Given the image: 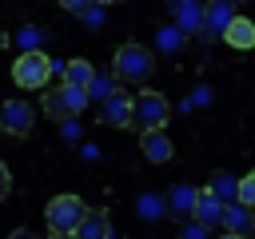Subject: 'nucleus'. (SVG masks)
<instances>
[{"instance_id": "nucleus-5", "label": "nucleus", "mask_w": 255, "mask_h": 239, "mask_svg": "<svg viewBox=\"0 0 255 239\" xmlns=\"http://www.w3.org/2000/svg\"><path fill=\"white\" fill-rule=\"evenodd\" d=\"M167 116H171L167 96H159V92H143V96H135V127H163Z\"/></svg>"}, {"instance_id": "nucleus-4", "label": "nucleus", "mask_w": 255, "mask_h": 239, "mask_svg": "<svg viewBox=\"0 0 255 239\" xmlns=\"http://www.w3.org/2000/svg\"><path fill=\"white\" fill-rule=\"evenodd\" d=\"M88 100H92V92H88L84 84H68V80H64L56 92H48V96H44V112H48L52 120H60V123H64V120L80 116V112L88 108Z\"/></svg>"}, {"instance_id": "nucleus-22", "label": "nucleus", "mask_w": 255, "mask_h": 239, "mask_svg": "<svg viewBox=\"0 0 255 239\" xmlns=\"http://www.w3.org/2000/svg\"><path fill=\"white\" fill-rule=\"evenodd\" d=\"M239 199H243V203H251V207H255V171H251V175H243V179H239Z\"/></svg>"}, {"instance_id": "nucleus-18", "label": "nucleus", "mask_w": 255, "mask_h": 239, "mask_svg": "<svg viewBox=\"0 0 255 239\" xmlns=\"http://www.w3.org/2000/svg\"><path fill=\"white\" fill-rule=\"evenodd\" d=\"M183 36H187V32H183L179 24H167V28H159V32H155V48H159V52H179Z\"/></svg>"}, {"instance_id": "nucleus-10", "label": "nucleus", "mask_w": 255, "mask_h": 239, "mask_svg": "<svg viewBox=\"0 0 255 239\" xmlns=\"http://www.w3.org/2000/svg\"><path fill=\"white\" fill-rule=\"evenodd\" d=\"M223 231L227 235H251L255 231V207L243 203V199H231L227 215H223Z\"/></svg>"}, {"instance_id": "nucleus-21", "label": "nucleus", "mask_w": 255, "mask_h": 239, "mask_svg": "<svg viewBox=\"0 0 255 239\" xmlns=\"http://www.w3.org/2000/svg\"><path fill=\"white\" fill-rule=\"evenodd\" d=\"M139 215H143V219H151V215H163V203H159V199L147 191V195H139Z\"/></svg>"}, {"instance_id": "nucleus-15", "label": "nucleus", "mask_w": 255, "mask_h": 239, "mask_svg": "<svg viewBox=\"0 0 255 239\" xmlns=\"http://www.w3.org/2000/svg\"><path fill=\"white\" fill-rule=\"evenodd\" d=\"M76 235H80V239H108V235H112V223H108V211H88Z\"/></svg>"}, {"instance_id": "nucleus-8", "label": "nucleus", "mask_w": 255, "mask_h": 239, "mask_svg": "<svg viewBox=\"0 0 255 239\" xmlns=\"http://www.w3.org/2000/svg\"><path fill=\"white\" fill-rule=\"evenodd\" d=\"M139 151L151 159V163H167L175 155L171 139L163 135V127H139Z\"/></svg>"}, {"instance_id": "nucleus-24", "label": "nucleus", "mask_w": 255, "mask_h": 239, "mask_svg": "<svg viewBox=\"0 0 255 239\" xmlns=\"http://www.w3.org/2000/svg\"><path fill=\"white\" fill-rule=\"evenodd\" d=\"M64 135H68V139H80V123H76V116L64 120Z\"/></svg>"}, {"instance_id": "nucleus-3", "label": "nucleus", "mask_w": 255, "mask_h": 239, "mask_svg": "<svg viewBox=\"0 0 255 239\" xmlns=\"http://www.w3.org/2000/svg\"><path fill=\"white\" fill-rule=\"evenodd\" d=\"M112 68H116V76H120L124 84H143V80L151 76V68H155V56H151V48H143V44L128 40V44H120V48H116Z\"/></svg>"}, {"instance_id": "nucleus-9", "label": "nucleus", "mask_w": 255, "mask_h": 239, "mask_svg": "<svg viewBox=\"0 0 255 239\" xmlns=\"http://www.w3.org/2000/svg\"><path fill=\"white\" fill-rule=\"evenodd\" d=\"M235 4L239 0H215V4H207V20H203V36L207 40H219L227 32V24L235 20Z\"/></svg>"}, {"instance_id": "nucleus-19", "label": "nucleus", "mask_w": 255, "mask_h": 239, "mask_svg": "<svg viewBox=\"0 0 255 239\" xmlns=\"http://www.w3.org/2000/svg\"><path fill=\"white\" fill-rule=\"evenodd\" d=\"M207 187H211V191H215L223 203L239 199V179H231V175H223V171H219V175H211V183H207Z\"/></svg>"}, {"instance_id": "nucleus-12", "label": "nucleus", "mask_w": 255, "mask_h": 239, "mask_svg": "<svg viewBox=\"0 0 255 239\" xmlns=\"http://www.w3.org/2000/svg\"><path fill=\"white\" fill-rule=\"evenodd\" d=\"M223 215H227V203L207 187V191H199V203H195V219L199 223H207V227H223Z\"/></svg>"}, {"instance_id": "nucleus-23", "label": "nucleus", "mask_w": 255, "mask_h": 239, "mask_svg": "<svg viewBox=\"0 0 255 239\" xmlns=\"http://www.w3.org/2000/svg\"><path fill=\"white\" fill-rule=\"evenodd\" d=\"M60 8H64V12H76V16H84V12L92 8V0H60Z\"/></svg>"}, {"instance_id": "nucleus-17", "label": "nucleus", "mask_w": 255, "mask_h": 239, "mask_svg": "<svg viewBox=\"0 0 255 239\" xmlns=\"http://www.w3.org/2000/svg\"><path fill=\"white\" fill-rule=\"evenodd\" d=\"M92 76H96V68H92L84 56H76V60H68V64H64V80H68V84H84V88H88V84H92Z\"/></svg>"}, {"instance_id": "nucleus-6", "label": "nucleus", "mask_w": 255, "mask_h": 239, "mask_svg": "<svg viewBox=\"0 0 255 239\" xmlns=\"http://www.w3.org/2000/svg\"><path fill=\"white\" fill-rule=\"evenodd\" d=\"M100 120L112 123V127H128V123H135V100H131L124 88H116V92L100 104Z\"/></svg>"}, {"instance_id": "nucleus-2", "label": "nucleus", "mask_w": 255, "mask_h": 239, "mask_svg": "<svg viewBox=\"0 0 255 239\" xmlns=\"http://www.w3.org/2000/svg\"><path fill=\"white\" fill-rule=\"evenodd\" d=\"M84 215H88L84 199L80 195H68V191L64 195H52L48 207H44V223H48L52 235H76L80 223H84Z\"/></svg>"}, {"instance_id": "nucleus-7", "label": "nucleus", "mask_w": 255, "mask_h": 239, "mask_svg": "<svg viewBox=\"0 0 255 239\" xmlns=\"http://www.w3.org/2000/svg\"><path fill=\"white\" fill-rule=\"evenodd\" d=\"M0 123H4L8 135H28L32 123H36V112H32L28 100H4V108H0Z\"/></svg>"}, {"instance_id": "nucleus-13", "label": "nucleus", "mask_w": 255, "mask_h": 239, "mask_svg": "<svg viewBox=\"0 0 255 239\" xmlns=\"http://www.w3.org/2000/svg\"><path fill=\"white\" fill-rule=\"evenodd\" d=\"M223 40H227L231 48H239V52H247V48H255V24H251L247 16H235V20L227 24V32H223Z\"/></svg>"}, {"instance_id": "nucleus-20", "label": "nucleus", "mask_w": 255, "mask_h": 239, "mask_svg": "<svg viewBox=\"0 0 255 239\" xmlns=\"http://www.w3.org/2000/svg\"><path fill=\"white\" fill-rule=\"evenodd\" d=\"M40 40H44V36H40L36 28H20V32H16V44H20V52H28V48H40Z\"/></svg>"}, {"instance_id": "nucleus-1", "label": "nucleus", "mask_w": 255, "mask_h": 239, "mask_svg": "<svg viewBox=\"0 0 255 239\" xmlns=\"http://www.w3.org/2000/svg\"><path fill=\"white\" fill-rule=\"evenodd\" d=\"M52 72H60L64 76V64H56L44 48H28V52H20L16 56V64H12V80L20 84V88H44L48 80H52Z\"/></svg>"}, {"instance_id": "nucleus-14", "label": "nucleus", "mask_w": 255, "mask_h": 239, "mask_svg": "<svg viewBox=\"0 0 255 239\" xmlns=\"http://www.w3.org/2000/svg\"><path fill=\"white\" fill-rule=\"evenodd\" d=\"M195 203H199V191H195V187H183V183L167 195V207H171V215H175V219L195 215Z\"/></svg>"}, {"instance_id": "nucleus-25", "label": "nucleus", "mask_w": 255, "mask_h": 239, "mask_svg": "<svg viewBox=\"0 0 255 239\" xmlns=\"http://www.w3.org/2000/svg\"><path fill=\"white\" fill-rule=\"evenodd\" d=\"M96 4H124V0H96Z\"/></svg>"}, {"instance_id": "nucleus-11", "label": "nucleus", "mask_w": 255, "mask_h": 239, "mask_svg": "<svg viewBox=\"0 0 255 239\" xmlns=\"http://www.w3.org/2000/svg\"><path fill=\"white\" fill-rule=\"evenodd\" d=\"M171 12H175V24H179L187 36L203 32V20H207V4H199V0H171Z\"/></svg>"}, {"instance_id": "nucleus-16", "label": "nucleus", "mask_w": 255, "mask_h": 239, "mask_svg": "<svg viewBox=\"0 0 255 239\" xmlns=\"http://www.w3.org/2000/svg\"><path fill=\"white\" fill-rule=\"evenodd\" d=\"M120 84H124V80H120V76H116V68H112V72H96V76H92V84H88V92H92V100H100V104H104Z\"/></svg>"}]
</instances>
